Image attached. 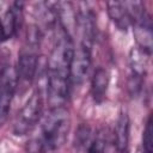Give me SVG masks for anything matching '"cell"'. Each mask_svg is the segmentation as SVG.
Returning a JSON list of instances; mask_svg holds the SVG:
<instances>
[{
	"mask_svg": "<svg viewBox=\"0 0 153 153\" xmlns=\"http://www.w3.org/2000/svg\"><path fill=\"white\" fill-rule=\"evenodd\" d=\"M109 72L104 67H98L94 71L91 80V93L96 103H102L104 100L109 87Z\"/></svg>",
	"mask_w": 153,
	"mask_h": 153,
	"instance_id": "cell-11",
	"label": "cell"
},
{
	"mask_svg": "<svg viewBox=\"0 0 153 153\" xmlns=\"http://www.w3.org/2000/svg\"><path fill=\"white\" fill-rule=\"evenodd\" d=\"M130 134V120L127 111L122 110L116 120L114 128V143L120 153H124L128 149Z\"/></svg>",
	"mask_w": 153,
	"mask_h": 153,
	"instance_id": "cell-10",
	"label": "cell"
},
{
	"mask_svg": "<svg viewBox=\"0 0 153 153\" xmlns=\"http://www.w3.org/2000/svg\"><path fill=\"white\" fill-rule=\"evenodd\" d=\"M149 56H151V54L141 50L137 47H135L130 50L129 62H130V68H131V72H133L131 76L141 79L146 74L147 62H148Z\"/></svg>",
	"mask_w": 153,
	"mask_h": 153,
	"instance_id": "cell-12",
	"label": "cell"
},
{
	"mask_svg": "<svg viewBox=\"0 0 153 153\" xmlns=\"http://www.w3.org/2000/svg\"><path fill=\"white\" fill-rule=\"evenodd\" d=\"M39 42H41V31L36 26H33L27 31L25 44L23 45L18 55V63L16 68L18 87L19 85L20 86L30 85L36 76V72L38 67Z\"/></svg>",
	"mask_w": 153,
	"mask_h": 153,
	"instance_id": "cell-3",
	"label": "cell"
},
{
	"mask_svg": "<svg viewBox=\"0 0 153 153\" xmlns=\"http://www.w3.org/2000/svg\"><path fill=\"white\" fill-rule=\"evenodd\" d=\"M23 18V2H13L0 11V43L17 35Z\"/></svg>",
	"mask_w": 153,
	"mask_h": 153,
	"instance_id": "cell-8",
	"label": "cell"
},
{
	"mask_svg": "<svg viewBox=\"0 0 153 153\" xmlns=\"http://www.w3.org/2000/svg\"><path fill=\"white\" fill-rule=\"evenodd\" d=\"M71 123L67 108H50L33 129L27 142V151L30 153H53L60 149L68 139Z\"/></svg>",
	"mask_w": 153,
	"mask_h": 153,
	"instance_id": "cell-2",
	"label": "cell"
},
{
	"mask_svg": "<svg viewBox=\"0 0 153 153\" xmlns=\"http://www.w3.org/2000/svg\"><path fill=\"white\" fill-rule=\"evenodd\" d=\"M106 7L110 19L120 30H127L146 12L141 1H110Z\"/></svg>",
	"mask_w": 153,
	"mask_h": 153,
	"instance_id": "cell-5",
	"label": "cell"
},
{
	"mask_svg": "<svg viewBox=\"0 0 153 153\" xmlns=\"http://www.w3.org/2000/svg\"><path fill=\"white\" fill-rule=\"evenodd\" d=\"M92 62V47L79 43L74 47L73 56L71 61V88L81 85L88 75L90 67Z\"/></svg>",
	"mask_w": 153,
	"mask_h": 153,
	"instance_id": "cell-7",
	"label": "cell"
},
{
	"mask_svg": "<svg viewBox=\"0 0 153 153\" xmlns=\"http://www.w3.org/2000/svg\"><path fill=\"white\" fill-rule=\"evenodd\" d=\"M152 117L148 116L143 133H142V153H153V139H152Z\"/></svg>",
	"mask_w": 153,
	"mask_h": 153,
	"instance_id": "cell-13",
	"label": "cell"
},
{
	"mask_svg": "<svg viewBox=\"0 0 153 153\" xmlns=\"http://www.w3.org/2000/svg\"><path fill=\"white\" fill-rule=\"evenodd\" d=\"M44 98L41 88H36L18 111L13 124L16 135H25L32 131L42 118Z\"/></svg>",
	"mask_w": 153,
	"mask_h": 153,
	"instance_id": "cell-4",
	"label": "cell"
},
{
	"mask_svg": "<svg viewBox=\"0 0 153 153\" xmlns=\"http://www.w3.org/2000/svg\"><path fill=\"white\" fill-rule=\"evenodd\" d=\"M73 50V38L60 29L47 62V97L50 108L63 106L68 99Z\"/></svg>",
	"mask_w": 153,
	"mask_h": 153,
	"instance_id": "cell-1",
	"label": "cell"
},
{
	"mask_svg": "<svg viewBox=\"0 0 153 153\" xmlns=\"http://www.w3.org/2000/svg\"><path fill=\"white\" fill-rule=\"evenodd\" d=\"M106 140L103 134H96L87 146V153H105Z\"/></svg>",
	"mask_w": 153,
	"mask_h": 153,
	"instance_id": "cell-14",
	"label": "cell"
},
{
	"mask_svg": "<svg viewBox=\"0 0 153 153\" xmlns=\"http://www.w3.org/2000/svg\"><path fill=\"white\" fill-rule=\"evenodd\" d=\"M18 87L16 68L6 66L0 72V128L6 123L14 93Z\"/></svg>",
	"mask_w": 153,
	"mask_h": 153,
	"instance_id": "cell-6",
	"label": "cell"
},
{
	"mask_svg": "<svg viewBox=\"0 0 153 153\" xmlns=\"http://www.w3.org/2000/svg\"><path fill=\"white\" fill-rule=\"evenodd\" d=\"M133 32L136 39V47L141 50L151 54L152 53V22L151 17L145 12L133 23Z\"/></svg>",
	"mask_w": 153,
	"mask_h": 153,
	"instance_id": "cell-9",
	"label": "cell"
}]
</instances>
